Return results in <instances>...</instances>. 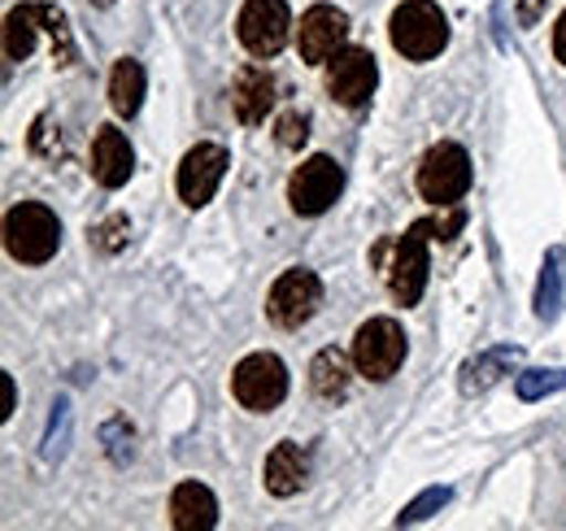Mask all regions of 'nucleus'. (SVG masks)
Masks as SVG:
<instances>
[{"label": "nucleus", "mask_w": 566, "mask_h": 531, "mask_svg": "<svg viewBox=\"0 0 566 531\" xmlns=\"http://www.w3.org/2000/svg\"><path fill=\"white\" fill-rule=\"evenodd\" d=\"M427 240H431L427 222H415L406 236H384L370 249V266L384 274L397 305H419V296H423L427 270H431L427 266Z\"/></svg>", "instance_id": "obj_1"}, {"label": "nucleus", "mask_w": 566, "mask_h": 531, "mask_svg": "<svg viewBox=\"0 0 566 531\" xmlns=\"http://www.w3.org/2000/svg\"><path fill=\"white\" fill-rule=\"evenodd\" d=\"M62 244V222L49 205H35V200H22L4 214V249L13 262L27 266H44Z\"/></svg>", "instance_id": "obj_2"}, {"label": "nucleus", "mask_w": 566, "mask_h": 531, "mask_svg": "<svg viewBox=\"0 0 566 531\" xmlns=\"http://www.w3.org/2000/svg\"><path fill=\"white\" fill-rule=\"evenodd\" d=\"M388 35H392V49L410 62H431L444 53L449 44V22L440 13V4L431 0H406L392 9V22H388Z\"/></svg>", "instance_id": "obj_3"}, {"label": "nucleus", "mask_w": 566, "mask_h": 531, "mask_svg": "<svg viewBox=\"0 0 566 531\" xmlns=\"http://www.w3.org/2000/svg\"><path fill=\"white\" fill-rule=\"evenodd\" d=\"M419 192H423V200L440 205V209L458 205L471 192V157H467L462 144L440 139V144L427 148L423 166H419Z\"/></svg>", "instance_id": "obj_4"}, {"label": "nucleus", "mask_w": 566, "mask_h": 531, "mask_svg": "<svg viewBox=\"0 0 566 531\" xmlns=\"http://www.w3.org/2000/svg\"><path fill=\"white\" fill-rule=\"evenodd\" d=\"M354 362H357V375L370 379V384H384L401 371L406 362V332L397 319H370L357 327L354 340Z\"/></svg>", "instance_id": "obj_5"}, {"label": "nucleus", "mask_w": 566, "mask_h": 531, "mask_svg": "<svg viewBox=\"0 0 566 531\" xmlns=\"http://www.w3.org/2000/svg\"><path fill=\"white\" fill-rule=\"evenodd\" d=\"M318 305H323V283H318V274L314 270H283L280 279H275V288H271V296H266V319L280 327V332H296V327H305L314 314H318Z\"/></svg>", "instance_id": "obj_6"}, {"label": "nucleus", "mask_w": 566, "mask_h": 531, "mask_svg": "<svg viewBox=\"0 0 566 531\" xmlns=\"http://www.w3.org/2000/svg\"><path fill=\"white\" fill-rule=\"evenodd\" d=\"M345 192V170L332 162V157H310V162H301L296 170H292V179H287V200H292V209L301 214V218H318V214H327L336 200Z\"/></svg>", "instance_id": "obj_7"}, {"label": "nucleus", "mask_w": 566, "mask_h": 531, "mask_svg": "<svg viewBox=\"0 0 566 531\" xmlns=\"http://www.w3.org/2000/svg\"><path fill=\"white\" fill-rule=\"evenodd\" d=\"M231 393L244 409L266 414L287 397V371L275 353H249L231 375Z\"/></svg>", "instance_id": "obj_8"}, {"label": "nucleus", "mask_w": 566, "mask_h": 531, "mask_svg": "<svg viewBox=\"0 0 566 531\" xmlns=\"http://www.w3.org/2000/svg\"><path fill=\"white\" fill-rule=\"evenodd\" d=\"M235 35L253 58H275L292 35V13L283 0H244L235 18Z\"/></svg>", "instance_id": "obj_9"}, {"label": "nucleus", "mask_w": 566, "mask_h": 531, "mask_svg": "<svg viewBox=\"0 0 566 531\" xmlns=\"http://www.w3.org/2000/svg\"><path fill=\"white\" fill-rule=\"evenodd\" d=\"M345 35H349V18H345L336 4H314V9L301 13L296 53H301V62H310V66H327V62L345 49Z\"/></svg>", "instance_id": "obj_10"}, {"label": "nucleus", "mask_w": 566, "mask_h": 531, "mask_svg": "<svg viewBox=\"0 0 566 531\" xmlns=\"http://www.w3.org/2000/svg\"><path fill=\"white\" fill-rule=\"evenodd\" d=\"M227 166H231V157H227L222 144H197V148H188L184 162H179V179H175L184 205H192V209L210 205L218 184H222V175H227Z\"/></svg>", "instance_id": "obj_11"}, {"label": "nucleus", "mask_w": 566, "mask_h": 531, "mask_svg": "<svg viewBox=\"0 0 566 531\" xmlns=\"http://www.w3.org/2000/svg\"><path fill=\"white\" fill-rule=\"evenodd\" d=\"M375 79H379V70H375V58H370L366 49H340V53L327 62V92H332L340 105H349V110H361V105L370 101Z\"/></svg>", "instance_id": "obj_12"}, {"label": "nucleus", "mask_w": 566, "mask_h": 531, "mask_svg": "<svg viewBox=\"0 0 566 531\" xmlns=\"http://www.w3.org/2000/svg\"><path fill=\"white\" fill-rule=\"evenodd\" d=\"M35 31H71V27L57 4H18L4 18V58L27 62L35 49Z\"/></svg>", "instance_id": "obj_13"}, {"label": "nucleus", "mask_w": 566, "mask_h": 531, "mask_svg": "<svg viewBox=\"0 0 566 531\" xmlns=\"http://www.w3.org/2000/svg\"><path fill=\"white\" fill-rule=\"evenodd\" d=\"M136 170V153L127 144V135L118 127H101L96 139H92V179L101 188H123Z\"/></svg>", "instance_id": "obj_14"}, {"label": "nucleus", "mask_w": 566, "mask_h": 531, "mask_svg": "<svg viewBox=\"0 0 566 531\" xmlns=\"http://www.w3.org/2000/svg\"><path fill=\"white\" fill-rule=\"evenodd\" d=\"M271 105H275V79L262 66L240 70L235 83H231V110H235V118L244 127H258V123H266Z\"/></svg>", "instance_id": "obj_15"}, {"label": "nucleus", "mask_w": 566, "mask_h": 531, "mask_svg": "<svg viewBox=\"0 0 566 531\" xmlns=\"http://www.w3.org/2000/svg\"><path fill=\"white\" fill-rule=\"evenodd\" d=\"M218 523V501L206 483H179L170 497V528L175 531H210Z\"/></svg>", "instance_id": "obj_16"}, {"label": "nucleus", "mask_w": 566, "mask_h": 531, "mask_svg": "<svg viewBox=\"0 0 566 531\" xmlns=\"http://www.w3.org/2000/svg\"><path fill=\"white\" fill-rule=\"evenodd\" d=\"M262 479H266V492H275V497H292V492H301V488H305V479H310V454H305L301 445L283 440V445H275V454L266 458Z\"/></svg>", "instance_id": "obj_17"}, {"label": "nucleus", "mask_w": 566, "mask_h": 531, "mask_svg": "<svg viewBox=\"0 0 566 531\" xmlns=\"http://www.w3.org/2000/svg\"><path fill=\"white\" fill-rule=\"evenodd\" d=\"M310 388L323 400H345L349 397V357L340 348H323L310 362Z\"/></svg>", "instance_id": "obj_18"}, {"label": "nucleus", "mask_w": 566, "mask_h": 531, "mask_svg": "<svg viewBox=\"0 0 566 531\" xmlns=\"http://www.w3.org/2000/svg\"><path fill=\"white\" fill-rule=\"evenodd\" d=\"M563 283H566V253L563 249H549L545 266H541V283H536V319L541 323H554L558 310H563Z\"/></svg>", "instance_id": "obj_19"}, {"label": "nucleus", "mask_w": 566, "mask_h": 531, "mask_svg": "<svg viewBox=\"0 0 566 531\" xmlns=\"http://www.w3.org/2000/svg\"><path fill=\"white\" fill-rule=\"evenodd\" d=\"M140 101H144V66L132 62V58H123L114 66V74H109V105H114L118 118H132V114H140Z\"/></svg>", "instance_id": "obj_20"}, {"label": "nucleus", "mask_w": 566, "mask_h": 531, "mask_svg": "<svg viewBox=\"0 0 566 531\" xmlns=\"http://www.w3.org/2000/svg\"><path fill=\"white\" fill-rule=\"evenodd\" d=\"M514 362H518V348H514V344H510V348H493V353L467 362V366H462V393H484V388H493L501 375H510Z\"/></svg>", "instance_id": "obj_21"}, {"label": "nucleus", "mask_w": 566, "mask_h": 531, "mask_svg": "<svg viewBox=\"0 0 566 531\" xmlns=\"http://www.w3.org/2000/svg\"><path fill=\"white\" fill-rule=\"evenodd\" d=\"M566 388V371H523L514 379V393L523 400H541L549 393H563Z\"/></svg>", "instance_id": "obj_22"}, {"label": "nucleus", "mask_w": 566, "mask_h": 531, "mask_svg": "<svg viewBox=\"0 0 566 531\" xmlns=\"http://www.w3.org/2000/svg\"><path fill=\"white\" fill-rule=\"evenodd\" d=\"M449 497H453L449 488H427L419 501H410V506L397 514V528H410V523H423V519H431L440 506H449Z\"/></svg>", "instance_id": "obj_23"}, {"label": "nucleus", "mask_w": 566, "mask_h": 531, "mask_svg": "<svg viewBox=\"0 0 566 531\" xmlns=\"http://www.w3.org/2000/svg\"><path fill=\"white\" fill-rule=\"evenodd\" d=\"M127 236H132V222H127V214H109L96 231H92V240H96V249L101 253H118L123 244H127Z\"/></svg>", "instance_id": "obj_24"}, {"label": "nucleus", "mask_w": 566, "mask_h": 531, "mask_svg": "<svg viewBox=\"0 0 566 531\" xmlns=\"http://www.w3.org/2000/svg\"><path fill=\"white\" fill-rule=\"evenodd\" d=\"M275 139H280L283 148H301L310 139V118L296 114V110H287L280 123H275Z\"/></svg>", "instance_id": "obj_25"}, {"label": "nucleus", "mask_w": 566, "mask_h": 531, "mask_svg": "<svg viewBox=\"0 0 566 531\" xmlns=\"http://www.w3.org/2000/svg\"><path fill=\"white\" fill-rule=\"evenodd\" d=\"M462 227H467V209H458V205H449V214H436V218H427V231H431V240H453Z\"/></svg>", "instance_id": "obj_26"}, {"label": "nucleus", "mask_w": 566, "mask_h": 531, "mask_svg": "<svg viewBox=\"0 0 566 531\" xmlns=\"http://www.w3.org/2000/svg\"><path fill=\"white\" fill-rule=\"evenodd\" d=\"M554 53H558V62L566 66V9L563 18H558V27H554Z\"/></svg>", "instance_id": "obj_27"}, {"label": "nucleus", "mask_w": 566, "mask_h": 531, "mask_svg": "<svg viewBox=\"0 0 566 531\" xmlns=\"http://www.w3.org/2000/svg\"><path fill=\"white\" fill-rule=\"evenodd\" d=\"M541 9H545V0H523V9H518V18H523V27H532V22L541 18Z\"/></svg>", "instance_id": "obj_28"}, {"label": "nucleus", "mask_w": 566, "mask_h": 531, "mask_svg": "<svg viewBox=\"0 0 566 531\" xmlns=\"http://www.w3.org/2000/svg\"><path fill=\"white\" fill-rule=\"evenodd\" d=\"M0 414H4V418L13 414V379H9V375H4V409H0Z\"/></svg>", "instance_id": "obj_29"}, {"label": "nucleus", "mask_w": 566, "mask_h": 531, "mask_svg": "<svg viewBox=\"0 0 566 531\" xmlns=\"http://www.w3.org/2000/svg\"><path fill=\"white\" fill-rule=\"evenodd\" d=\"M92 4H101V9H105V4H114V0H92Z\"/></svg>", "instance_id": "obj_30"}]
</instances>
